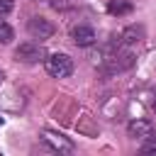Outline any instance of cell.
Here are the masks:
<instances>
[{"label":"cell","mask_w":156,"mask_h":156,"mask_svg":"<svg viewBox=\"0 0 156 156\" xmlns=\"http://www.w3.org/2000/svg\"><path fill=\"white\" fill-rule=\"evenodd\" d=\"M44 66H46V73L54 78H66L73 73V61L66 54H51L49 58H44Z\"/></svg>","instance_id":"1"},{"label":"cell","mask_w":156,"mask_h":156,"mask_svg":"<svg viewBox=\"0 0 156 156\" xmlns=\"http://www.w3.org/2000/svg\"><path fill=\"white\" fill-rule=\"evenodd\" d=\"M41 141H44L51 151H58V154H73V149H76L68 136H63L61 132H51V129H46V132L41 134Z\"/></svg>","instance_id":"2"},{"label":"cell","mask_w":156,"mask_h":156,"mask_svg":"<svg viewBox=\"0 0 156 156\" xmlns=\"http://www.w3.org/2000/svg\"><path fill=\"white\" fill-rule=\"evenodd\" d=\"M15 58L20 63H39L44 58V49L34 41H22L17 49H15Z\"/></svg>","instance_id":"3"},{"label":"cell","mask_w":156,"mask_h":156,"mask_svg":"<svg viewBox=\"0 0 156 156\" xmlns=\"http://www.w3.org/2000/svg\"><path fill=\"white\" fill-rule=\"evenodd\" d=\"M27 32H29L32 39L44 41V39H49V37L54 34V24H51L46 17H32V20L27 22Z\"/></svg>","instance_id":"4"},{"label":"cell","mask_w":156,"mask_h":156,"mask_svg":"<svg viewBox=\"0 0 156 156\" xmlns=\"http://www.w3.org/2000/svg\"><path fill=\"white\" fill-rule=\"evenodd\" d=\"M71 39H73L78 46H93L98 37H95V29H93V27H88V24H78V27H73Z\"/></svg>","instance_id":"5"},{"label":"cell","mask_w":156,"mask_h":156,"mask_svg":"<svg viewBox=\"0 0 156 156\" xmlns=\"http://www.w3.org/2000/svg\"><path fill=\"white\" fill-rule=\"evenodd\" d=\"M151 122L149 119H132L129 122V127H127V132H129V136L132 139H149L151 136Z\"/></svg>","instance_id":"6"},{"label":"cell","mask_w":156,"mask_h":156,"mask_svg":"<svg viewBox=\"0 0 156 156\" xmlns=\"http://www.w3.org/2000/svg\"><path fill=\"white\" fill-rule=\"evenodd\" d=\"M144 39V27L141 24H129L124 32H122V41L127 44V46H134V44H139Z\"/></svg>","instance_id":"7"},{"label":"cell","mask_w":156,"mask_h":156,"mask_svg":"<svg viewBox=\"0 0 156 156\" xmlns=\"http://www.w3.org/2000/svg\"><path fill=\"white\" fill-rule=\"evenodd\" d=\"M107 12L110 15H127V12H132V2L129 0H110Z\"/></svg>","instance_id":"8"},{"label":"cell","mask_w":156,"mask_h":156,"mask_svg":"<svg viewBox=\"0 0 156 156\" xmlns=\"http://www.w3.org/2000/svg\"><path fill=\"white\" fill-rule=\"evenodd\" d=\"M15 39V32H12V27L7 24V22H2L0 20V44H10Z\"/></svg>","instance_id":"9"},{"label":"cell","mask_w":156,"mask_h":156,"mask_svg":"<svg viewBox=\"0 0 156 156\" xmlns=\"http://www.w3.org/2000/svg\"><path fill=\"white\" fill-rule=\"evenodd\" d=\"M49 5L54 10H68V7H73V0H49Z\"/></svg>","instance_id":"10"},{"label":"cell","mask_w":156,"mask_h":156,"mask_svg":"<svg viewBox=\"0 0 156 156\" xmlns=\"http://www.w3.org/2000/svg\"><path fill=\"white\" fill-rule=\"evenodd\" d=\"M141 151H144V154H156V141H151V139H149V141H144Z\"/></svg>","instance_id":"11"},{"label":"cell","mask_w":156,"mask_h":156,"mask_svg":"<svg viewBox=\"0 0 156 156\" xmlns=\"http://www.w3.org/2000/svg\"><path fill=\"white\" fill-rule=\"evenodd\" d=\"M12 10V0H0V15H7Z\"/></svg>","instance_id":"12"},{"label":"cell","mask_w":156,"mask_h":156,"mask_svg":"<svg viewBox=\"0 0 156 156\" xmlns=\"http://www.w3.org/2000/svg\"><path fill=\"white\" fill-rule=\"evenodd\" d=\"M154 110H156V100H154Z\"/></svg>","instance_id":"13"},{"label":"cell","mask_w":156,"mask_h":156,"mask_svg":"<svg viewBox=\"0 0 156 156\" xmlns=\"http://www.w3.org/2000/svg\"><path fill=\"white\" fill-rule=\"evenodd\" d=\"M0 80H2V71H0Z\"/></svg>","instance_id":"14"}]
</instances>
